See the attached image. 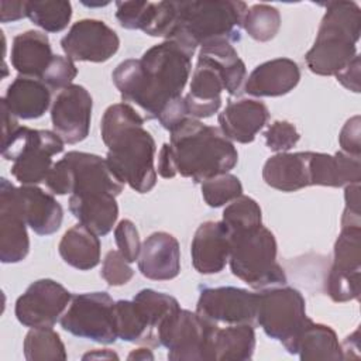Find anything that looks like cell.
Masks as SVG:
<instances>
[{
    "label": "cell",
    "instance_id": "37",
    "mask_svg": "<svg viewBox=\"0 0 361 361\" xmlns=\"http://www.w3.org/2000/svg\"><path fill=\"white\" fill-rule=\"evenodd\" d=\"M221 221L227 227L230 235L244 233L262 224V212L252 197L241 195L226 206Z\"/></svg>",
    "mask_w": 361,
    "mask_h": 361
},
{
    "label": "cell",
    "instance_id": "29",
    "mask_svg": "<svg viewBox=\"0 0 361 361\" xmlns=\"http://www.w3.org/2000/svg\"><path fill=\"white\" fill-rule=\"evenodd\" d=\"M255 350V331L252 324L216 326L209 344V361H245Z\"/></svg>",
    "mask_w": 361,
    "mask_h": 361
},
{
    "label": "cell",
    "instance_id": "32",
    "mask_svg": "<svg viewBox=\"0 0 361 361\" xmlns=\"http://www.w3.org/2000/svg\"><path fill=\"white\" fill-rule=\"evenodd\" d=\"M199 55L213 61L223 73L226 92L231 96L240 94L243 83L245 80L247 69L243 59L238 56L233 44L228 41H217L204 47H200Z\"/></svg>",
    "mask_w": 361,
    "mask_h": 361
},
{
    "label": "cell",
    "instance_id": "23",
    "mask_svg": "<svg viewBox=\"0 0 361 361\" xmlns=\"http://www.w3.org/2000/svg\"><path fill=\"white\" fill-rule=\"evenodd\" d=\"M310 186L341 188L361 180V161L343 151L333 155L309 151Z\"/></svg>",
    "mask_w": 361,
    "mask_h": 361
},
{
    "label": "cell",
    "instance_id": "31",
    "mask_svg": "<svg viewBox=\"0 0 361 361\" xmlns=\"http://www.w3.org/2000/svg\"><path fill=\"white\" fill-rule=\"evenodd\" d=\"M292 354H298L302 361L343 360L341 344L336 331L330 326L314 323L312 319L299 333Z\"/></svg>",
    "mask_w": 361,
    "mask_h": 361
},
{
    "label": "cell",
    "instance_id": "11",
    "mask_svg": "<svg viewBox=\"0 0 361 361\" xmlns=\"http://www.w3.org/2000/svg\"><path fill=\"white\" fill-rule=\"evenodd\" d=\"M361 226L341 227L334 243L333 264L326 279V292L334 302L360 298Z\"/></svg>",
    "mask_w": 361,
    "mask_h": 361
},
{
    "label": "cell",
    "instance_id": "5",
    "mask_svg": "<svg viewBox=\"0 0 361 361\" xmlns=\"http://www.w3.org/2000/svg\"><path fill=\"white\" fill-rule=\"evenodd\" d=\"M176 23L169 39L195 54L197 47L217 41L237 42L241 38L243 18L248 10L244 1H175Z\"/></svg>",
    "mask_w": 361,
    "mask_h": 361
},
{
    "label": "cell",
    "instance_id": "14",
    "mask_svg": "<svg viewBox=\"0 0 361 361\" xmlns=\"http://www.w3.org/2000/svg\"><path fill=\"white\" fill-rule=\"evenodd\" d=\"M120 47L117 32L104 21L83 18L76 21L61 39V48L73 62H106Z\"/></svg>",
    "mask_w": 361,
    "mask_h": 361
},
{
    "label": "cell",
    "instance_id": "47",
    "mask_svg": "<svg viewBox=\"0 0 361 361\" xmlns=\"http://www.w3.org/2000/svg\"><path fill=\"white\" fill-rule=\"evenodd\" d=\"M345 207L341 216V227L361 226V196L360 182L350 183L344 189Z\"/></svg>",
    "mask_w": 361,
    "mask_h": 361
},
{
    "label": "cell",
    "instance_id": "4",
    "mask_svg": "<svg viewBox=\"0 0 361 361\" xmlns=\"http://www.w3.org/2000/svg\"><path fill=\"white\" fill-rule=\"evenodd\" d=\"M361 34V8L355 1H329L312 48L305 61L310 72L336 76L357 54Z\"/></svg>",
    "mask_w": 361,
    "mask_h": 361
},
{
    "label": "cell",
    "instance_id": "51",
    "mask_svg": "<svg viewBox=\"0 0 361 361\" xmlns=\"http://www.w3.org/2000/svg\"><path fill=\"white\" fill-rule=\"evenodd\" d=\"M83 360H118V355L113 351H110L109 348H103V350H93L86 353L83 357Z\"/></svg>",
    "mask_w": 361,
    "mask_h": 361
},
{
    "label": "cell",
    "instance_id": "48",
    "mask_svg": "<svg viewBox=\"0 0 361 361\" xmlns=\"http://www.w3.org/2000/svg\"><path fill=\"white\" fill-rule=\"evenodd\" d=\"M360 55H355V58L336 75L337 82H340L345 89L360 93Z\"/></svg>",
    "mask_w": 361,
    "mask_h": 361
},
{
    "label": "cell",
    "instance_id": "27",
    "mask_svg": "<svg viewBox=\"0 0 361 361\" xmlns=\"http://www.w3.org/2000/svg\"><path fill=\"white\" fill-rule=\"evenodd\" d=\"M18 193L25 221L38 235H49L59 230L63 220L61 203L37 185H21Z\"/></svg>",
    "mask_w": 361,
    "mask_h": 361
},
{
    "label": "cell",
    "instance_id": "6",
    "mask_svg": "<svg viewBox=\"0 0 361 361\" xmlns=\"http://www.w3.org/2000/svg\"><path fill=\"white\" fill-rule=\"evenodd\" d=\"M228 264L234 276L252 289H267L286 283L283 268L276 261L278 245L265 226L230 235Z\"/></svg>",
    "mask_w": 361,
    "mask_h": 361
},
{
    "label": "cell",
    "instance_id": "36",
    "mask_svg": "<svg viewBox=\"0 0 361 361\" xmlns=\"http://www.w3.org/2000/svg\"><path fill=\"white\" fill-rule=\"evenodd\" d=\"M27 17L47 32H59L72 18V4L65 0L27 1Z\"/></svg>",
    "mask_w": 361,
    "mask_h": 361
},
{
    "label": "cell",
    "instance_id": "34",
    "mask_svg": "<svg viewBox=\"0 0 361 361\" xmlns=\"http://www.w3.org/2000/svg\"><path fill=\"white\" fill-rule=\"evenodd\" d=\"M23 350L27 361H56L68 358L65 344L52 327L31 329L25 334Z\"/></svg>",
    "mask_w": 361,
    "mask_h": 361
},
{
    "label": "cell",
    "instance_id": "35",
    "mask_svg": "<svg viewBox=\"0 0 361 361\" xmlns=\"http://www.w3.org/2000/svg\"><path fill=\"white\" fill-rule=\"evenodd\" d=\"M133 300L137 305L149 330L157 337H158V329L164 323V320H166L172 313L180 309L179 302L173 296L149 289V288L141 289L140 292H137Z\"/></svg>",
    "mask_w": 361,
    "mask_h": 361
},
{
    "label": "cell",
    "instance_id": "16",
    "mask_svg": "<svg viewBox=\"0 0 361 361\" xmlns=\"http://www.w3.org/2000/svg\"><path fill=\"white\" fill-rule=\"evenodd\" d=\"M27 221L18 188L8 179L0 182V261L16 264L23 261L30 251Z\"/></svg>",
    "mask_w": 361,
    "mask_h": 361
},
{
    "label": "cell",
    "instance_id": "28",
    "mask_svg": "<svg viewBox=\"0 0 361 361\" xmlns=\"http://www.w3.org/2000/svg\"><path fill=\"white\" fill-rule=\"evenodd\" d=\"M68 206L73 217L97 235L109 234L118 217L116 196L109 193L71 195Z\"/></svg>",
    "mask_w": 361,
    "mask_h": 361
},
{
    "label": "cell",
    "instance_id": "3",
    "mask_svg": "<svg viewBox=\"0 0 361 361\" xmlns=\"http://www.w3.org/2000/svg\"><path fill=\"white\" fill-rule=\"evenodd\" d=\"M169 134L176 172L195 183L227 173L237 165L238 152L219 127L186 117Z\"/></svg>",
    "mask_w": 361,
    "mask_h": 361
},
{
    "label": "cell",
    "instance_id": "46",
    "mask_svg": "<svg viewBox=\"0 0 361 361\" xmlns=\"http://www.w3.org/2000/svg\"><path fill=\"white\" fill-rule=\"evenodd\" d=\"M338 142L343 152L351 157H361V118L360 116H354L345 121L343 126Z\"/></svg>",
    "mask_w": 361,
    "mask_h": 361
},
{
    "label": "cell",
    "instance_id": "49",
    "mask_svg": "<svg viewBox=\"0 0 361 361\" xmlns=\"http://www.w3.org/2000/svg\"><path fill=\"white\" fill-rule=\"evenodd\" d=\"M27 17V1L1 0L0 1V21L11 23Z\"/></svg>",
    "mask_w": 361,
    "mask_h": 361
},
{
    "label": "cell",
    "instance_id": "43",
    "mask_svg": "<svg viewBox=\"0 0 361 361\" xmlns=\"http://www.w3.org/2000/svg\"><path fill=\"white\" fill-rule=\"evenodd\" d=\"M151 1H116V18L126 30H144Z\"/></svg>",
    "mask_w": 361,
    "mask_h": 361
},
{
    "label": "cell",
    "instance_id": "42",
    "mask_svg": "<svg viewBox=\"0 0 361 361\" xmlns=\"http://www.w3.org/2000/svg\"><path fill=\"white\" fill-rule=\"evenodd\" d=\"M100 275L107 285L121 286L134 276V269L118 250H110L103 259Z\"/></svg>",
    "mask_w": 361,
    "mask_h": 361
},
{
    "label": "cell",
    "instance_id": "17",
    "mask_svg": "<svg viewBox=\"0 0 361 361\" xmlns=\"http://www.w3.org/2000/svg\"><path fill=\"white\" fill-rule=\"evenodd\" d=\"M223 90H226V83L219 66L209 58L197 55L189 92L183 96L188 117L200 120L217 113Z\"/></svg>",
    "mask_w": 361,
    "mask_h": 361
},
{
    "label": "cell",
    "instance_id": "9",
    "mask_svg": "<svg viewBox=\"0 0 361 361\" xmlns=\"http://www.w3.org/2000/svg\"><path fill=\"white\" fill-rule=\"evenodd\" d=\"M61 327L79 337L100 344L117 340L114 327V300L107 292L72 295L69 306L59 319Z\"/></svg>",
    "mask_w": 361,
    "mask_h": 361
},
{
    "label": "cell",
    "instance_id": "30",
    "mask_svg": "<svg viewBox=\"0 0 361 361\" xmlns=\"http://www.w3.org/2000/svg\"><path fill=\"white\" fill-rule=\"evenodd\" d=\"M58 251L61 258L79 271H89L100 262V240L83 224H75L62 235Z\"/></svg>",
    "mask_w": 361,
    "mask_h": 361
},
{
    "label": "cell",
    "instance_id": "50",
    "mask_svg": "<svg viewBox=\"0 0 361 361\" xmlns=\"http://www.w3.org/2000/svg\"><path fill=\"white\" fill-rule=\"evenodd\" d=\"M158 173H159V176H162L165 179H171V178L178 175L169 142H165L159 149V154H158Z\"/></svg>",
    "mask_w": 361,
    "mask_h": 361
},
{
    "label": "cell",
    "instance_id": "2",
    "mask_svg": "<svg viewBox=\"0 0 361 361\" xmlns=\"http://www.w3.org/2000/svg\"><path fill=\"white\" fill-rule=\"evenodd\" d=\"M145 118L130 103L109 106L102 117L100 133L109 148L106 162L113 175L138 193H148L157 183L155 140L144 128Z\"/></svg>",
    "mask_w": 361,
    "mask_h": 361
},
{
    "label": "cell",
    "instance_id": "33",
    "mask_svg": "<svg viewBox=\"0 0 361 361\" xmlns=\"http://www.w3.org/2000/svg\"><path fill=\"white\" fill-rule=\"evenodd\" d=\"M114 327L117 338L123 341L159 345L158 337L149 330L134 300L114 302Z\"/></svg>",
    "mask_w": 361,
    "mask_h": 361
},
{
    "label": "cell",
    "instance_id": "1",
    "mask_svg": "<svg viewBox=\"0 0 361 361\" xmlns=\"http://www.w3.org/2000/svg\"><path fill=\"white\" fill-rule=\"evenodd\" d=\"M192 56L193 52L179 42L165 39L147 49L140 59L120 62L111 79L124 103H135L148 120H154L182 97L192 72Z\"/></svg>",
    "mask_w": 361,
    "mask_h": 361
},
{
    "label": "cell",
    "instance_id": "40",
    "mask_svg": "<svg viewBox=\"0 0 361 361\" xmlns=\"http://www.w3.org/2000/svg\"><path fill=\"white\" fill-rule=\"evenodd\" d=\"M265 144L271 151L289 152L300 140V134L295 124L286 120H275L264 133Z\"/></svg>",
    "mask_w": 361,
    "mask_h": 361
},
{
    "label": "cell",
    "instance_id": "38",
    "mask_svg": "<svg viewBox=\"0 0 361 361\" xmlns=\"http://www.w3.org/2000/svg\"><path fill=\"white\" fill-rule=\"evenodd\" d=\"M243 28L255 41H271L281 28V14L274 6L265 3L254 4L244 14Z\"/></svg>",
    "mask_w": 361,
    "mask_h": 361
},
{
    "label": "cell",
    "instance_id": "8",
    "mask_svg": "<svg viewBox=\"0 0 361 361\" xmlns=\"http://www.w3.org/2000/svg\"><path fill=\"white\" fill-rule=\"evenodd\" d=\"M309 319L305 298L298 289L281 285L258 292L255 322L289 354L293 353L295 341Z\"/></svg>",
    "mask_w": 361,
    "mask_h": 361
},
{
    "label": "cell",
    "instance_id": "10",
    "mask_svg": "<svg viewBox=\"0 0 361 361\" xmlns=\"http://www.w3.org/2000/svg\"><path fill=\"white\" fill-rule=\"evenodd\" d=\"M216 326L196 312L178 309L159 326L158 341L172 361H209V344Z\"/></svg>",
    "mask_w": 361,
    "mask_h": 361
},
{
    "label": "cell",
    "instance_id": "25",
    "mask_svg": "<svg viewBox=\"0 0 361 361\" xmlns=\"http://www.w3.org/2000/svg\"><path fill=\"white\" fill-rule=\"evenodd\" d=\"M54 56L51 42L41 31L30 30L13 39L10 59L18 75L41 80Z\"/></svg>",
    "mask_w": 361,
    "mask_h": 361
},
{
    "label": "cell",
    "instance_id": "44",
    "mask_svg": "<svg viewBox=\"0 0 361 361\" xmlns=\"http://www.w3.org/2000/svg\"><path fill=\"white\" fill-rule=\"evenodd\" d=\"M114 240L117 244L118 251L127 259L128 264L135 262L138 259L141 251V240L135 224L128 220L123 219L114 228Z\"/></svg>",
    "mask_w": 361,
    "mask_h": 361
},
{
    "label": "cell",
    "instance_id": "41",
    "mask_svg": "<svg viewBox=\"0 0 361 361\" xmlns=\"http://www.w3.org/2000/svg\"><path fill=\"white\" fill-rule=\"evenodd\" d=\"M76 75L78 68L71 58L55 55L41 80L49 87V90H62L72 85Z\"/></svg>",
    "mask_w": 361,
    "mask_h": 361
},
{
    "label": "cell",
    "instance_id": "18",
    "mask_svg": "<svg viewBox=\"0 0 361 361\" xmlns=\"http://www.w3.org/2000/svg\"><path fill=\"white\" fill-rule=\"evenodd\" d=\"M230 233L223 221L202 223L192 238L190 257L193 268L203 275L221 272L230 257Z\"/></svg>",
    "mask_w": 361,
    "mask_h": 361
},
{
    "label": "cell",
    "instance_id": "22",
    "mask_svg": "<svg viewBox=\"0 0 361 361\" xmlns=\"http://www.w3.org/2000/svg\"><path fill=\"white\" fill-rule=\"evenodd\" d=\"M269 118L268 107L254 99H240L230 102L219 114V128L230 140L248 144L262 130Z\"/></svg>",
    "mask_w": 361,
    "mask_h": 361
},
{
    "label": "cell",
    "instance_id": "20",
    "mask_svg": "<svg viewBox=\"0 0 361 361\" xmlns=\"http://www.w3.org/2000/svg\"><path fill=\"white\" fill-rule=\"evenodd\" d=\"M140 272L152 281H169L180 272V248L178 240L166 231L149 234L141 244Z\"/></svg>",
    "mask_w": 361,
    "mask_h": 361
},
{
    "label": "cell",
    "instance_id": "45",
    "mask_svg": "<svg viewBox=\"0 0 361 361\" xmlns=\"http://www.w3.org/2000/svg\"><path fill=\"white\" fill-rule=\"evenodd\" d=\"M45 185L54 195H72L73 171L65 157L54 162L51 171L45 178Z\"/></svg>",
    "mask_w": 361,
    "mask_h": 361
},
{
    "label": "cell",
    "instance_id": "52",
    "mask_svg": "<svg viewBox=\"0 0 361 361\" xmlns=\"http://www.w3.org/2000/svg\"><path fill=\"white\" fill-rule=\"evenodd\" d=\"M128 361H152L154 360V354L149 348L147 347H140V348H135L133 350L128 357H127Z\"/></svg>",
    "mask_w": 361,
    "mask_h": 361
},
{
    "label": "cell",
    "instance_id": "7",
    "mask_svg": "<svg viewBox=\"0 0 361 361\" xmlns=\"http://www.w3.org/2000/svg\"><path fill=\"white\" fill-rule=\"evenodd\" d=\"M65 142L49 130L18 127L6 138H1V155L13 161L11 175L21 185H38L45 182L54 162L52 157L63 151Z\"/></svg>",
    "mask_w": 361,
    "mask_h": 361
},
{
    "label": "cell",
    "instance_id": "39",
    "mask_svg": "<svg viewBox=\"0 0 361 361\" xmlns=\"http://www.w3.org/2000/svg\"><path fill=\"white\" fill-rule=\"evenodd\" d=\"M200 188L202 196L210 207H221L243 195L240 179L230 172L203 180Z\"/></svg>",
    "mask_w": 361,
    "mask_h": 361
},
{
    "label": "cell",
    "instance_id": "13",
    "mask_svg": "<svg viewBox=\"0 0 361 361\" xmlns=\"http://www.w3.org/2000/svg\"><path fill=\"white\" fill-rule=\"evenodd\" d=\"M258 292L237 286L202 288L196 313L214 324H252L257 314Z\"/></svg>",
    "mask_w": 361,
    "mask_h": 361
},
{
    "label": "cell",
    "instance_id": "15",
    "mask_svg": "<svg viewBox=\"0 0 361 361\" xmlns=\"http://www.w3.org/2000/svg\"><path fill=\"white\" fill-rule=\"evenodd\" d=\"M93 100L80 85H69L59 90L51 106V121L65 144H78L89 135Z\"/></svg>",
    "mask_w": 361,
    "mask_h": 361
},
{
    "label": "cell",
    "instance_id": "19",
    "mask_svg": "<svg viewBox=\"0 0 361 361\" xmlns=\"http://www.w3.org/2000/svg\"><path fill=\"white\" fill-rule=\"evenodd\" d=\"M63 157L73 171L72 195L109 193L118 196L123 192L124 185L113 175L106 158L82 151H69Z\"/></svg>",
    "mask_w": 361,
    "mask_h": 361
},
{
    "label": "cell",
    "instance_id": "24",
    "mask_svg": "<svg viewBox=\"0 0 361 361\" xmlns=\"http://www.w3.org/2000/svg\"><path fill=\"white\" fill-rule=\"evenodd\" d=\"M264 182L281 192H296L310 186L309 151L278 152L262 168Z\"/></svg>",
    "mask_w": 361,
    "mask_h": 361
},
{
    "label": "cell",
    "instance_id": "21",
    "mask_svg": "<svg viewBox=\"0 0 361 361\" xmlns=\"http://www.w3.org/2000/svg\"><path fill=\"white\" fill-rule=\"evenodd\" d=\"M300 80L298 63L275 58L255 66L244 83V92L255 97H278L293 90Z\"/></svg>",
    "mask_w": 361,
    "mask_h": 361
},
{
    "label": "cell",
    "instance_id": "12",
    "mask_svg": "<svg viewBox=\"0 0 361 361\" xmlns=\"http://www.w3.org/2000/svg\"><path fill=\"white\" fill-rule=\"evenodd\" d=\"M72 293L59 282L42 278L34 281L18 296L14 307L17 320L30 329L52 327L66 310Z\"/></svg>",
    "mask_w": 361,
    "mask_h": 361
},
{
    "label": "cell",
    "instance_id": "26",
    "mask_svg": "<svg viewBox=\"0 0 361 361\" xmlns=\"http://www.w3.org/2000/svg\"><path fill=\"white\" fill-rule=\"evenodd\" d=\"M1 103L17 118H39L51 106V90L39 79L18 75L8 85Z\"/></svg>",
    "mask_w": 361,
    "mask_h": 361
}]
</instances>
